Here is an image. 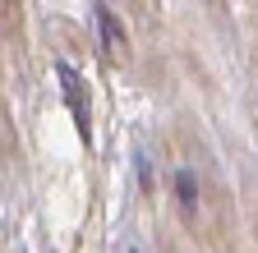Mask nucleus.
<instances>
[{
    "label": "nucleus",
    "instance_id": "f257e3e1",
    "mask_svg": "<svg viewBox=\"0 0 258 253\" xmlns=\"http://www.w3.org/2000/svg\"><path fill=\"white\" fill-rule=\"evenodd\" d=\"M60 83H64V102H70L74 111V124H79V134L88 138V102H83V78L74 65H60Z\"/></svg>",
    "mask_w": 258,
    "mask_h": 253
},
{
    "label": "nucleus",
    "instance_id": "f03ea898",
    "mask_svg": "<svg viewBox=\"0 0 258 253\" xmlns=\"http://www.w3.org/2000/svg\"><path fill=\"white\" fill-rule=\"evenodd\" d=\"M97 33H102V51L106 60H124V33H120V23L106 5H97Z\"/></svg>",
    "mask_w": 258,
    "mask_h": 253
},
{
    "label": "nucleus",
    "instance_id": "7ed1b4c3",
    "mask_svg": "<svg viewBox=\"0 0 258 253\" xmlns=\"http://www.w3.org/2000/svg\"><path fill=\"white\" fill-rule=\"evenodd\" d=\"M175 189H180V207H184V212H194L199 194H194V175H189V171H180V175H175Z\"/></svg>",
    "mask_w": 258,
    "mask_h": 253
},
{
    "label": "nucleus",
    "instance_id": "20e7f679",
    "mask_svg": "<svg viewBox=\"0 0 258 253\" xmlns=\"http://www.w3.org/2000/svg\"><path fill=\"white\" fill-rule=\"evenodd\" d=\"M129 253H139V248H129Z\"/></svg>",
    "mask_w": 258,
    "mask_h": 253
}]
</instances>
